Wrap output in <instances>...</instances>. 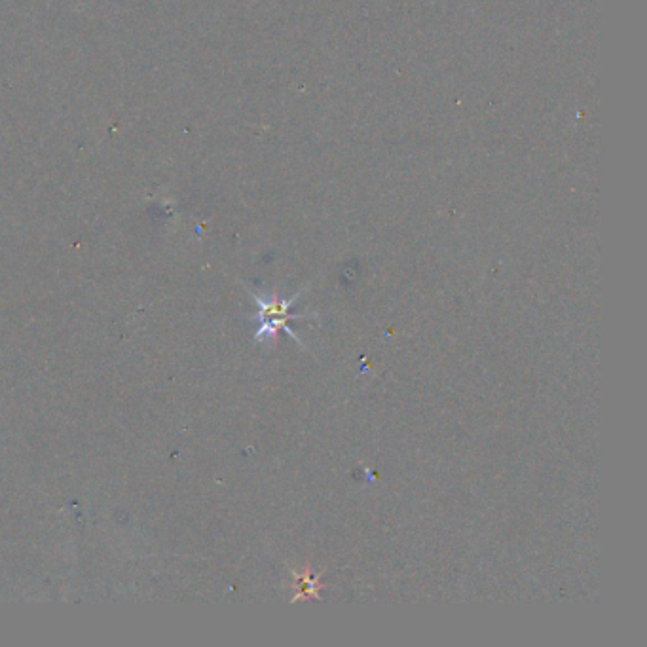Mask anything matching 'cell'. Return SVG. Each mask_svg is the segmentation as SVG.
<instances>
[{"mask_svg":"<svg viewBox=\"0 0 647 647\" xmlns=\"http://www.w3.org/2000/svg\"><path fill=\"white\" fill-rule=\"evenodd\" d=\"M300 295L302 293H296L289 300H283L278 296H270V298L255 296V302L259 304L260 308V329L257 333V340H276L279 331H287L298 344H302L298 334L293 333V329H289V325H287L289 319H302V315L289 314V308L295 304L296 298H300Z\"/></svg>","mask_w":647,"mask_h":647,"instance_id":"obj_1","label":"cell"},{"mask_svg":"<svg viewBox=\"0 0 647 647\" xmlns=\"http://www.w3.org/2000/svg\"><path fill=\"white\" fill-rule=\"evenodd\" d=\"M293 602L296 600H319L321 598V574H314L310 568L293 572Z\"/></svg>","mask_w":647,"mask_h":647,"instance_id":"obj_2","label":"cell"}]
</instances>
